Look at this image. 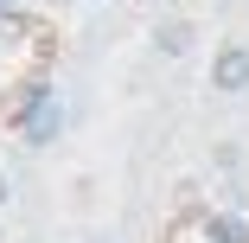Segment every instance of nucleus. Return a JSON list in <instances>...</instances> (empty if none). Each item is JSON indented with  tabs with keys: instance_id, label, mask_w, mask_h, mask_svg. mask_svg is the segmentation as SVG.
Returning a JSON list of instances; mask_svg holds the SVG:
<instances>
[{
	"instance_id": "20e7f679",
	"label": "nucleus",
	"mask_w": 249,
	"mask_h": 243,
	"mask_svg": "<svg viewBox=\"0 0 249 243\" xmlns=\"http://www.w3.org/2000/svg\"><path fill=\"white\" fill-rule=\"evenodd\" d=\"M13 7H19V0H0V13H13Z\"/></svg>"
},
{
	"instance_id": "39448f33",
	"label": "nucleus",
	"mask_w": 249,
	"mask_h": 243,
	"mask_svg": "<svg viewBox=\"0 0 249 243\" xmlns=\"http://www.w3.org/2000/svg\"><path fill=\"white\" fill-rule=\"evenodd\" d=\"M89 243H103V237H89Z\"/></svg>"
},
{
	"instance_id": "f03ea898",
	"label": "nucleus",
	"mask_w": 249,
	"mask_h": 243,
	"mask_svg": "<svg viewBox=\"0 0 249 243\" xmlns=\"http://www.w3.org/2000/svg\"><path fill=\"white\" fill-rule=\"evenodd\" d=\"M160 52H166V58L192 52V26H185V19H166V26H160Z\"/></svg>"
},
{
	"instance_id": "f257e3e1",
	"label": "nucleus",
	"mask_w": 249,
	"mask_h": 243,
	"mask_svg": "<svg viewBox=\"0 0 249 243\" xmlns=\"http://www.w3.org/2000/svg\"><path fill=\"white\" fill-rule=\"evenodd\" d=\"M211 90H224V96H243V90H249V45H217Z\"/></svg>"
},
{
	"instance_id": "7ed1b4c3",
	"label": "nucleus",
	"mask_w": 249,
	"mask_h": 243,
	"mask_svg": "<svg viewBox=\"0 0 249 243\" xmlns=\"http://www.w3.org/2000/svg\"><path fill=\"white\" fill-rule=\"evenodd\" d=\"M0 211H7V173H0Z\"/></svg>"
}]
</instances>
